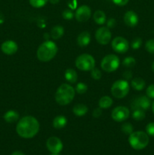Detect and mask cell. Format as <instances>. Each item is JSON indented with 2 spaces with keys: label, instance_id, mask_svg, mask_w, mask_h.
Returning <instances> with one entry per match:
<instances>
[{
  "label": "cell",
  "instance_id": "5bb4252c",
  "mask_svg": "<svg viewBox=\"0 0 154 155\" xmlns=\"http://www.w3.org/2000/svg\"><path fill=\"white\" fill-rule=\"evenodd\" d=\"M18 44L13 40H6L2 44L1 49L3 53L8 55L15 54L18 51Z\"/></svg>",
  "mask_w": 154,
  "mask_h": 155
},
{
  "label": "cell",
  "instance_id": "277c9868",
  "mask_svg": "<svg viewBox=\"0 0 154 155\" xmlns=\"http://www.w3.org/2000/svg\"><path fill=\"white\" fill-rule=\"evenodd\" d=\"M149 142L147 133L143 131L133 132L129 135L128 142L132 148L135 150H142L146 148Z\"/></svg>",
  "mask_w": 154,
  "mask_h": 155
},
{
  "label": "cell",
  "instance_id": "d590c367",
  "mask_svg": "<svg viewBox=\"0 0 154 155\" xmlns=\"http://www.w3.org/2000/svg\"><path fill=\"white\" fill-rule=\"evenodd\" d=\"M115 5L119 6H124L128 2L129 0H112Z\"/></svg>",
  "mask_w": 154,
  "mask_h": 155
},
{
  "label": "cell",
  "instance_id": "ab89813d",
  "mask_svg": "<svg viewBox=\"0 0 154 155\" xmlns=\"http://www.w3.org/2000/svg\"><path fill=\"white\" fill-rule=\"evenodd\" d=\"M11 155H25V154H24V153H23L22 151H14V152L12 153Z\"/></svg>",
  "mask_w": 154,
  "mask_h": 155
},
{
  "label": "cell",
  "instance_id": "ee69618b",
  "mask_svg": "<svg viewBox=\"0 0 154 155\" xmlns=\"http://www.w3.org/2000/svg\"><path fill=\"white\" fill-rule=\"evenodd\" d=\"M152 71L154 72V61H153V63L152 64Z\"/></svg>",
  "mask_w": 154,
  "mask_h": 155
},
{
  "label": "cell",
  "instance_id": "3957f363",
  "mask_svg": "<svg viewBox=\"0 0 154 155\" xmlns=\"http://www.w3.org/2000/svg\"><path fill=\"white\" fill-rule=\"evenodd\" d=\"M75 91L70 85L63 83L60 85L55 93V101L60 105H66L73 100Z\"/></svg>",
  "mask_w": 154,
  "mask_h": 155
},
{
  "label": "cell",
  "instance_id": "d6986e66",
  "mask_svg": "<svg viewBox=\"0 0 154 155\" xmlns=\"http://www.w3.org/2000/svg\"><path fill=\"white\" fill-rule=\"evenodd\" d=\"M4 120L7 123L12 124L19 120V114L14 110H8L4 115Z\"/></svg>",
  "mask_w": 154,
  "mask_h": 155
},
{
  "label": "cell",
  "instance_id": "7a4b0ae2",
  "mask_svg": "<svg viewBox=\"0 0 154 155\" xmlns=\"http://www.w3.org/2000/svg\"><path fill=\"white\" fill-rule=\"evenodd\" d=\"M57 51V45L52 41L47 40L39 45L37 50V58L41 61H49L55 57Z\"/></svg>",
  "mask_w": 154,
  "mask_h": 155
},
{
  "label": "cell",
  "instance_id": "30bf717a",
  "mask_svg": "<svg viewBox=\"0 0 154 155\" xmlns=\"http://www.w3.org/2000/svg\"><path fill=\"white\" fill-rule=\"evenodd\" d=\"M112 48L116 52L119 54H124L126 52L129 48V44L125 38L118 36L112 41Z\"/></svg>",
  "mask_w": 154,
  "mask_h": 155
},
{
  "label": "cell",
  "instance_id": "d4e9b609",
  "mask_svg": "<svg viewBox=\"0 0 154 155\" xmlns=\"http://www.w3.org/2000/svg\"><path fill=\"white\" fill-rule=\"evenodd\" d=\"M132 117L133 119L135 120H137V121L143 120L145 118L144 110H140V109H136V110H134L132 113Z\"/></svg>",
  "mask_w": 154,
  "mask_h": 155
},
{
  "label": "cell",
  "instance_id": "44dd1931",
  "mask_svg": "<svg viewBox=\"0 0 154 155\" xmlns=\"http://www.w3.org/2000/svg\"><path fill=\"white\" fill-rule=\"evenodd\" d=\"M66 122H67L66 118L60 115V116H57L54 118L52 124L54 128L57 130H60V129L63 128L66 125Z\"/></svg>",
  "mask_w": 154,
  "mask_h": 155
},
{
  "label": "cell",
  "instance_id": "4fadbf2b",
  "mask_svg": "<svg viewBox=\"0 0 154 155\" xmlns=\"http://www.w3.org/2000/svg\"><path fill=\"white\" fill-rule=\"evenodd\" d=\"M91 14V8L88 6L82 5L77 8L75 14V18L79 22H85L90 18Z\"/></svg>",
  "mask_w": 154,
  "mask_h": 155
},
{
  "label": "cell",
  "instance_id": "4dcf8cb0",
  "mask_svg": "<svg viewBox=\"0 0 154 155\" xmlns=\"http://www.w3.org/2000/svg\"><path fill=\"white\" fill-rule=\"evenodd\" d=\"M91 77L94 79V80H100V79L101 78V76H102V74H101V71H100L98 68H94L91 71Z\"/></svg>",
  "mask_w": 154,
  "mask_h": 155
},
{
  "label": "cell",
  "instance_id": "484cf974",
  "mask_svg": "<svg viewBox=\"0 0 154 155\" xmlns=\"http://www.w3.org/2000/svg\"><path fill=\"white\" fill-rule=\"evenodd\" d=\"M48 0H30V4L33 7L36 8H39L46 5Z\"/></svg>",
  "mask_w": 154,
  "mask_h": 155
},
{
  "label": "cell",
  "instance_id": "d6a6232c",
  "mask_svg": "<svg viewBox=\"0 0 154 155\" xmlns=\"http://www.w3.org/2000/svg\"><path fill=\"white\" fill-rule=\"evenodd\" d=\"M146 132L148 136L154 137V123H149L146 125Z\"/></svg>",
  "mask_w": 154,
  "mask_h": 155
},
{
  "label": "cell",
  "instance_id": "f35d334b",
  "mask_svg": "<svg viewBox=\"0 0 154 155\" xmlns=\"http://www.w3.org/2000/svg\"><path fill=\"white\" fill-rule=\"evenodd\" d=\"M116 20L113 19V18H110V19H109L107 22V26L108 28H113V27H114L115 26H116Z\"/></svg>",
  "mask_w": 154,
  "mask_h": 155
},
{
  "label": "cell",
  "instance_id": "f546056e",
  "mask_svg": "<svg viewBox=\"0 0 154 155\" xmlns=\"http://www.w3.org/2000/svg\"><path fill=\"white\" fill-rule=\"evenodd\" d=\"M145 48L148 52L154 54V39H152L146 41V44H145Z\"/></svg>",
  "mask_w": 154,
  "mask_h": 155
},
{
  "label": "cell",
  "instance_id": "f6af8a7d",
  "mask_svg": "<svg viewBox=\"0 0 154 155\" xmlns=\"http://www.w3.org/2000/svg\"><path fill=\"white\" fill-rule=\"evenodd\" d=\"M51 155H60L59 154H51Z\"/></svg>",
  "mask_w": 154,
  "mask_h": 155
},
{
  "label": "cell",
  "instance_id": "8992f818",
  "mask_svg": "<svg viewBox=\"0 0 154 155\" xmlns=\"http://www.w3.org/2000/svg\"><path fill=\"white\" fill-rule=\"evenodd\" d=\"M95 65V60L91 54H82L75 60V66L82 71H91Z\"/></svg>",
  "mask_w": 154,
  "mask_h": 155
},
{
  "label": "cell",
  "instance_id": "52a82bcc",
  "mask_svg": "<svg viewBox=\"0 0 154 155\" xmlns=\"http://www.w3.org/2000/svg\"><path fill=\"white\" fill-rule=\"evenodd\" d=\"M119 64H120V61L117 56L115 54H108L102 59L101 66L104 71L111 73L118 69Z\"/></svg>",
  "mask_w": 154,
  "mask_h": 155
},
{
  "label": "cell",
  "instance_id": "8fae6325",
  "mask_svg": "<svg viewBox=\"0 0 154 155\" xmlns=\"http://www.w3.org/2000/svg\"><path fill=\"white\" fill-rule=\"evenodd\" d=\"M151 102L149 98L147 96H145V95H141V96L137 97L131 104V109L133 110H136V109L146 110L149 108Z\"/></svg>",
  "mask_w": 154,
  "mask_h": 155
},
{
  "label": "cell",
  "instance_id": "7402d4cb",
  "mask_svg": "<svg viewBox=\"0 0 154 155\" xmlns=\"http://www.w3.org/2000/svg\"><path fill=\"white\" fill-rule=\"evenodd\" d=\"M131 87L137 91H141L145 87V81L140 77H135L131 80Z\"/></svg>",
  "mask_w": 154,
  "mask_h": 155
},
{
  "label": "cell",
  "instance_id": "9a60e30c",
  "mask_svg": "<svg viewBox=\"0 0 154 155\" xmlns=\"http://www.w3.org/2000/svg\"><path fill=\"white\" fill-rule=\"evenodd\" d=\"M138 16L133 11H128L124 15V22L128 27H135L138 24Z\"/></svg>",
  "mask_w": 154,
  "mask_h": 155
},
{
  "label": "cell",
  "instance_id": "1f68e13d",
  "mask_svg": "<svg viewBox=\"0 0 154 155\" xmlns=\"http://www.w3.org/2000/svg\"><path fill=\"white\" fill-rule=\"evenodd\" d=\"M142 45V39L140 38H136L131 42V47L133 49H138Z\"/></svg>",
  "mask_w": 154,
  "mask_h": 155
},
{
  "label": "cell",
  "instance_id": "8d00e7d4",
  "mask_svg": "<svg viewBox=\"0 0 154 155\" xmlns=\"http://www.w3.org/2000/svg\"><path fill=\"white\" fill-rule=\"evenodd\" d=\"M122 77L125 79V80H131L132 77V72L130 71H126L122 74Z\"/></svg>",
  "mask_w": 154,
  "mask_h": 155
},
{
  "label": "cell",
  "instance_id": "ac0fdd59",
  "mask_svg": "<svg viewBox=\"0 0 154 155\" xmlns=\"http://www.w3.org/2000/svg\"><path fill=\"white\" fill-rule=\"evenodd\" d=\"M64 77L66 81L69 82V83H75L77 81V79H78L76 71L73 69H71V68L67 69L65 71Z\"/></svg>",
  "mask_w": 154,
  "mask_h": 155
},
{
  "label": "cell",
  "instance_id": "60d3db41",
  "mask_svg": "<svg viewBox=\"0 0 154 155\" xmlns=\"http://www.w3.org/2000/svg\"><path fill=\"white\" fill-rule=\"evenodd\" d=\"M48 1L50 2V3H51V4L56 5L59 2V1H60V0H48Z\"/></svg>",
  "mask_w": 154,
  "mask_h": 155
},
{
  "label": "cell",
  "instance_id": "2e32d148",
  "mask_svg": "<svg viewBox=\"0 0 154 155\" xmlns=\"http://www.w3.org/2000/svg\"><path fill=\"white\" fill-rule=\"evenodd\" d=\"M91 42V35L88 32H82L77 37V44L82 48L86 47Z\"/></svg>",
  "mask_w": 154,
  "mask_h": 155
},
{
  "label": "cell",
  "instance_id": "83f0119b",
  "mask_svg": "<svg viewBox=\"0 0 154 155\" xmlns=\"http://www.w3.org/2000/svg\"><path fill=\"white\" fill-rule=\"evenodd\" d=\"M136 61L133 57H127L122 61V64L126 68H133L135 65Z\"/></svg>",
  "mask_w": 154,
  "mask_h": 155
},
{
  "label": "cell",
  "instance_id": "5b68a950",
  "mask_svg": "<svg viewBox=\"0 0 154 155\" xmlns=\"http://www.w3.org/2000/svg\"><path fill=\"white\" fill-rule=\"evenodd\" d=\"M130 86L125 80H119L115 82L111 87V93L115 98H123L129 92Z\"/></svg>",
  "mask_w": 154,
  "mask_h": 155
},
{
  "label": "cell",
  "instance_id": "7bdbcfd3",
  "mask_svg": "<svg viewBox=\"0 0 154 155\" xmlns=\"http://www.w3.org/2000/svg\"><path fill=\"white\" fill-rule=\"evenodd\" d=\"M152 112H153V114H154V101L152 102Z\"/></svg>",
  "mask_w": 154,
  "mask_h": 155
},
{
  "label": "cell",
  "instance_id": "e575fe53",
  "mask_svg": "<svg viewBox=\"0 0 154 155\" xmlns=\"http://www.w3.org/2000/svg\"><path fill=\"white\" fill-rule=\"evenodd\" d=\"M146 96L149 98H154V84L149 85L146 91Z\"/></svg>",
  "mask_w": 154,
  "mask_h": 155
},
{
  "label": "cell",
  "instance_id": "7c38bea8",
  "mask_svg": "<svg viewBox=\"0 0 154 155\" xmlns=\"http://www.w3.org/2000/svg\"><path fill=\"white\" fill-rule=\"evenodd\" d=\"M46 147L51 154H59L63 149V143L59 138L52 136L47 140Z\"/></svg>",
  "mask_w": 154,
  "mask_h": 155
},
{
  "label": "cell",
  "instance_id": "836d02e7",
  "mask_svg": "<svg viewBox=\"0 0 154 155\" xmlns=\"http://www.w3.org/2000/svg\"><path fill=\"white\" fill-rule=\"evenodd\" d=\"M62 16H63V18H64V19L66 20H71L74 17V15L73 13H72V12L71 10H64L63 12V13H62Z\"/></svg>",
  "mask_w": 154,
  "mask_h": 155
},
{
  "label": "cell",
  "instance_id": "9c48e42d",
  "mask_svg": "<svg viewBox=\"0 0 154 155\" xmlns=\"http://www.w3.org/2000/svg\"><path fill=\"white\" fill-rule=\"evenodd\" d=\"M111 32L108 27H101L95 33V39L101 45H107L111 40Z\"/></svg>",
  "mask_w": 154,
  "mask_h": 155
},
{
  "label": "cell",
  "instance_id": "cb8c5ba5",
  "mask_svg": "<svg viewBox=\"0 0 154 155\" xmlns=\"http://www.w3.org/2000/svg\"><path fill=\"white\" fill-rule=\"evenodd\" d=\"M64 33L63 27L61 26H55L52 28L51 31V36L54 39H58L63 36Z\"/></svg>",
  "mask_w": 154,
  "mask_h": 155
},
{
  "label": "cell",
  "instance_id": "ffe728a7",
  "mask_svg": "<svg viewBox=\"0 0 154 155\" xmlns=\"http://www.w3.org/2000/svg\"><path fill=\"white\" fill-rule=\"evenodd\" d=\"M93 19L98 24L102 25L104 24L107 21V18H106V15L103 11L98 10L95 12L93 15Z\"/></svg>",
  "mask_w": 154,
  "mask_h": 155
},
{
  "label": "cell",
  "instance_id": "e0dca14e",
  "mask_svg": "<svg viewBox=\"0 0 154 155\" xmlns=\"http://www.w3.org/2000/svg\"><path fill=\"white\" fill-rule=\"evenodd\" d=\"M88 107L83 104H75L73 107L72 111L73 114L77 117H82L85 116L88 113Z\"/></svg>",
  "mask_w": 154,
  "mask_h": 155
},
{
  "label": "cell",
  "instance_id": "74e56055",
  "mask_svg": "<svg viewBox=\"0 0 154 155\" xmlns=\"http://www.w3.org/2000/svg\"><path fill=\"white\" fill-rule=\"evenodd\" d=\"M101 114H102V110H101V107H98V108L95 109L93 111V114H92L93 117L95 118L100 117L101 116Z\"/></svg>",
  "mask_w": 154,
  "mask_h": 155
},
{
  "label": "cell",
  "instance_id": "6da1fadb",
  "mask_svg": "<svg viewBox=\"0 0 154 155\" xmlns=\"http://www.w3.org/2000/svg\"><path fill=\"white\" fill-rule=\"evenodd\" d=\"M39 130V124L37 120L32 116H26L21 118L16 127L17 133L24 139L34 137Z\"/></svg>",
  "mask_w": 154,
  "mask_h": 155
},
{
  "label": "cell",
  "instance_id": "f1b7e54d",
  "mask_svg": "<svg viewBox=\"0 0 154 155\" xmlns=\"http://www.w3.org/2000/svg\"><path fill=\"white\" fill-rule=\"evenodd\" d=\"M87 90H88V86L87 85L85 84L84 83H79L78 84L75 86V91L78 94H80V95L85 93Z\"/></svg>",
  "mask_w": 154,
  "mask_h": 155
},
{
  "label": "cell",
  "instance_id": "4316f807",
  "mask_svg": "<svg viewBox=\"0 0 154 155\" xmlns=\"http://www.w3.org/2000/svg\"><path fill=\"white\" fill-rule=\"evenodd\" d=\"M121 130L125 135H130L133 133V127L130 123H125L122 124Z\"/></svg>",
  "mask_w": 154,
  "mask_h": 155
},
{
  "label": "cell",
  "instance_id": "b9f144b4",
  "mask_svg": "<svg viewBox=\"0 0 154 155\" xmlns=\"http://www.w3.org/2000/svg\"><path fill=\"white\" fill-rule=\"evenodd\" d=\"M3 21H4V18H3L2 15L0 13V24H2Z\"/></svg>",
  "mask_w": 154,
  "mask_h": 155
},
{
  "label": "cell",
  "instance_id": "ba28073f",
  "mask_svg": "<svg viewBox=\"0 0 154 155\" xmlns=\"http://www.w3.org/2000/svg\"><path fill=\"white\" fill-rule=\"evenodd\" d=\"M130 110L124 106H118L112 110L111 117L116 122H123L129 117Z\"/></svg>",
  "mask_w": 154,
  "mask_h": 155
},
{
  "label": "cell",
  "instance_id": "603a6c76",
  "mask_svg": "<svg viewBox=\"0 0 154 155\" xmlns=\"http://www.w3.org/2000/svg\"><path fill=\"white\" fill-rule=\"evenodd\" d=\"M113 99H112L110 97L103 96L102 98L99 100L98 105H99V107H101V109H107L110 108L112 106V104H113Z\"/></svg>",
  "mask_w": 154,
  "mask_h": 155
}]
</instances>
